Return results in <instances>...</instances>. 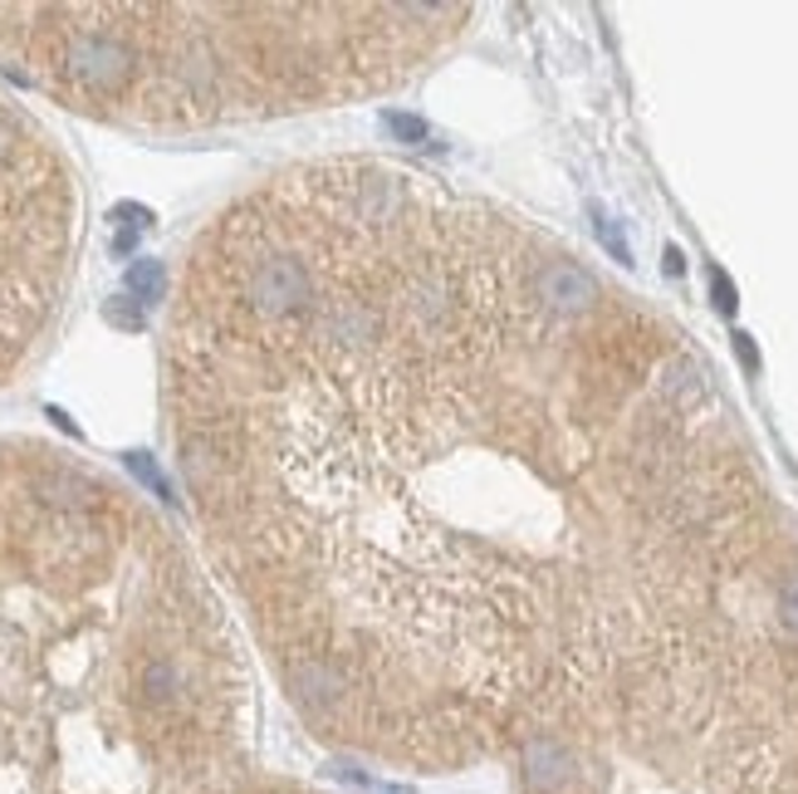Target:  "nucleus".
Segmentation results:
<instances>
[{"instance_id": "nucleus-1", "label": "nucleus", "mask_w": 798, "mask_h": 794, "mask_svg": "<svg viewBox=\"0 0 798 794\" xmlns=\"http://www.w3.org/2000/svg\"><path fill=\"white\" fill-rule=\"evenodd\" d=\"M534 294H539V304L554 314H583L598 300V280L583 265H574V260H544V265L534 270Z\"/></svg>"}, {"instance_id": "nucleus-2", "label": "nucleus", "mask_w": 798, "mask_h": 794, "mask_svg": "<svg viewBox=\"0 0 798 794\" xmlns=\"http://www.w3.org/2000/svg\"><path fill=\"white\" fill-rule=\"evenodd\" d=\"M166 290H172V275H166L162 260L142 255V260H133V265H128V300H138V304H162Z\"/></svg>"}, {"instance_id": "nucleus-3", "label": "nucleus", "mask_w": 798, "mask_h": 794, "mask_svg": "<svg viewBox=\"0 0 798 794\" xmlns=\"http://www.w3.org/2000/svg\"><path fill=\"white\" fill-rule=\"evenodd\" d=\"M588 217H593V231H598V245L607 255L617 260V265H633V245H627V235H623V227H617L613 217H607L603 207H588Z\"/></svg>"}, {"instance_id": "nucleus-4", "label": "nucleus", "mask_w": 798, "mask_h": 794, "mask_svg": "<svg viewBox=\"0 0 798 794\" xmlns=\"http://www.w3.org/2000/svg\"><path fill=\"white\" fill-rule=\"evenodd\" d=\"M103 314H109V324H118V329H138L148 324V314H142V304L138 300H128V294H113L109 304H103Z\"/></svg>"}, {"instance_id": "nucleus-5", "label": "nucleus", "mask_w": 798, "mask_h": 794, "mask_svg": "<svg viewBox=\"0 0 798 794\" xmlns=\"http://www.w3.org/2000/svg\"><path fill=\"white\" fill-rule=\"evenodd\" d=\"M383 128H387V133L397 138V142H422V138H426V123H422V118H416V113H402V109H387V113H383Z\"/></svg>"}, {"instance_id": "nucleus-6", "label": "nucleus", "mask_w": 798, "mask_h": 794, "mask_svg": "<svg viewBox=\"0 0 798 794\" xmlns=\"http://www.w3.org/2000/svg\"><path fill=\"white\" fill-rule=\"evenodd\" d=\"M710 300H716V310H720L725 319L740 310V290H735V280L725 275L720 265H710Z\"/></svg>"}, {"instance_id": "nucleus-7", "label": "nucleus", "mask_w": 798, "mask_h": 794, "mask_svg": "<svg viewBox=\"0 0 798 794\" xmlns=\"http://www.w3.org/2000/svg\"><path fill=\"white\" fill-rule=\"evenodd\" d=\"M128 466H133V476H138V481H148V485H152V495H162V501H172V485L162 481L158 461H152L148 452H133V456H128Z\"/></svg>"}, {"instance_id": "nucleus-8", "label": "nucleus", "mask_w": 798, "mask_h": 794, "mask_svg": "<svg viewBox=\"0 0 798 794\" xmlns=\"http://www.w3.org/2000/svg\"><path fill=\"white\" fill-rule=\"evenodd\" d=\"M779 619H784V627L798 637V574H789L779 584Z\"/></svg>"}, {"instance_id": "nucleus-9", "label": "nucleus", "mask_w": 798, "mask_h": 794, "mask_svg": "<svg viewBox=\"0 0 798 794\" xmlns=\"http://www.w3.org/2000/svg\"><path fill=\"white\" fill-rule=\"evenodd\" d=\"M735 359L745 363V373H759V349L749 334H735Z\"/></svg>"}, {"instance_id": "nucleus-10", "label": "nucleus", "mask_w": 798, "mask_h": 794, "mask_svg": "<svg viewBox=\"0 0 798 794\" xmlns=\"http://www.w3.org/2000/svg\"><path fill=\"white\" fill-rule=\"evenodd\" d=\"M661 270H666V275H681V270H686V255L676 251V245H666V251H661Z\"/></svg>"}, {"instance_id": "nucleus-11", "label": "nucleus", "mask_w": 798, "mask_h": 794, "mask_svg": "<svg viewBox=\"0 0 798 794\" xmlns=\"http://www.w3.org/2000/svg\"><path fill=\"white\" fill-rule=\"evenodd\" d=\"M367 794H416L412 785H367Z\"/></svg>"}]
</instances>
